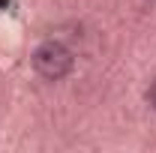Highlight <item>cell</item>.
<instances>
[{"label":"cell","instance_id":"obj_1","mask_svg":"<svg viewBox=\"0 0 156 153\" xmlns=\"http://www.w3.org/2000/svg\"><path fill=\"white\" fill-rule=\"evenodd\" d=\"M72 51L63 45V42H54V39H48V42H42L36 51H33V69H36L42 78H48V81H60V78H66L72 72Z\"/></svg>","mask_w":156,"mask_h":153},{"label":"cell","instance_id":"obj_2","mask_svg":"<svg viewBox=\"0 0 156 153\" xmlns=\"http://www.w3.org/2000/svg\"><path fill=\"white\" fill-rule=\"evenodd\" d=\"M147 102H150V108L156 111V78L150 81V90H147Z\"/></svg>","mask_w":156,"mask_h":153}]
</instances>
